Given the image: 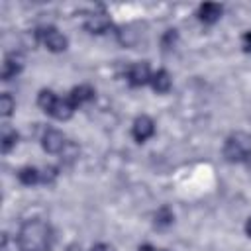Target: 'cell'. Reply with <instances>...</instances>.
Here are the masks:
<instances>
[{
	"label": "cell",
	"instance_id": "1",
	"mask_svg": "<svg viewBox=\"0 0 251 251\" xmlns=\"http://www.w3.org/2000/svg\"><path fill=\"white\" fill-rule=\"evenodd\" d=\"M53 227L49 222L41 218L25 220L16 235V243L20 251H49L53 247Z\"/></svg>",
	"mask_w": 251,
	"mask_h": 251
},
{
	"label": "cell",
	"instance_id": "2",
	"mask_svg": "<svg viewBox=\"0 0 251 251\" xmlns=\"http://www.w3.org/2000/svg\"><path fill=\"white\" fill-rule=\"evenodd\" d=\"M37 106L45 112V114H49L51 118H55V120H61V122H65V120H69L73 114H75V110H76V106L71 102V98L69 96H57L53 90H49V88H43V90H39V94H37Z\"/></svg>",
	"mask_w": 251,
	"mask_h": 251
},
{
	"label": "cell",
	"instance_id": "3",
	"mask_svg": "<svg viewBox=\"0 0 251 251\" xmlns=\"http://www.w3.org/2000/svg\"><path fill=\"white\" fill-rule=\"evenodd\" d=\"M224 159L227 163H249L251 161V135L245 131L229 133L224 141Z\"/></svg>",
	"mask_w": 251,
	"mask_h": 251
},
{
	"label": "cell",
	"instance_id": "4",
	"mask_svg": "<svg viewBox=\"0 0 251 251\" xmlns=\"http://www.w3.org/2000/svg\"><path fill=\"white\" fill-rule=\"evenodd\" d=\"M37 39L53 53H61L69 47V39L53 25H45V27H39L37 29Z\"/></svg>",
	"mask_w": 251,
	"mask_h": 251
},
{
	"label": "cell",
	"instance_id": "5",
	"mask_svg": "<svg viewBox=\"0 0 251 251\" xmlns=\"http://www.w3.org/2000/svg\"><path fill=\"white\" fill-rule=\"evenodd\" d=\"M151 76H153V73H151V67H149L147 61L131 63L127 67V73H126V78H127L129 86H135V88L149 84L151 82Z\"/></svg>",
	"mask_w": 251,
	"mask_h": 251
},
{
	"label": "cell",
	"instance_id": "6",
	"mask_svg": "<svg viewBox=\"0 0 251 251\" xmlns=\"http://www.w3.org/2000/svg\"><path fill=\"white\" fill-rule=\"evenodd\" d=\"M67 139L63 135V131L55 129V127H47L41 135V147L43 151L51 153V155H57V153H63V149L67 147Z\"/></svg>",
	"mask_w": 251,
	"mask_h": 251
},
{
	"label": "cell",
	"instance_id": "7",
	"mask_svg": "<svg viewBox=\"0 0 251 251\" xmlns=\"http://www.w3.org/2000/svg\"><path fill=\"white\" fill-rule=\"evenodd\" d=\"M131 135H133V139L137 143H143L149 137H153L155 135V122H153V118H149L145 114L137 116L133 120V126H131Z\"/></svg>",
	"mask_w": 251,
	"mask_h": 251
},
{
	"label": "cell",
	"instance_id": "8",
	"mask_svg": "<svg viewBox=\"0 0 251 251\" xmlns=\"http://www.w3.org/2000/svg\"><path fill=\"white\" fill-rule=\"evenodd\" d=\"M24 55L20 51H10L6 57H4V63H2V80H12L16 78L22 69H24Z\"/></svg>",
	"mask_w": 251,
	"mask_h": 251
},
{
	"label": "cell",
	"instance_id": "9",
	"mask_svg": "<svg viewBox=\"0 0 251 251\" xmlns=\"http://www.w3.org/2000/svg\"><path fill=\"white\" fill-rule=\"evenodd\" d=\"M222 12H224V8L220 4H216V2H204L198 8V20L202 24L212 25V24H216L222 18Z\"/></svg>",
	"mask_w": 251,
	"mask_h": 251
},
{
	"label": "cell",
	"instance_id": "10",
	"mask_svg": "<svg viewBox=\"0 0 251 251\" xmlns=\"http://www.w3.org/2000/svg\"><path fill=\"white\" fill-rule=\"evenodd\" d=\"M110 25L112 24H110V18L106 14H92V16H88L84 20V29L88 33H96V35L106 33L110 29Z\"/></svg>",
	"mask_w": 251,
	"mask_h": 251
},
{
	"label": "cell",
	"instance_id": "11",
	"mask_svg": "<svg viewBox=\"0 0 251 251\" xmlns=\"http://www.w3.org/2000/svg\"><path fill=\"white\" fill-rule=\"evenodd\" d=\"M94 96H96V90H94L90 84H78V86H75V88L69 92V98H71V102H73L76 108L82 106V104L92 102Z\"/></svg>",
	"mask_w": 251,
	"mask_h": 251
},
{
	"label": "cell",
	"instance_id": "12",
	"mask_svg": "<svg viewBox=\"0 0 251 251\" xmlns=\"http://www.w3.org/2000/svg\"><path fill=\"white\" fill-rule=\"evenodd\" d=\"M151 88L155 90V92H159V94H165V92H169L171 90V86H173V78H171V75H169V71L167 69H159V71H155L153 73V76H151Z\"/></svg>",
	"mask_w": 251,
	"mask_h": 251
},
{
	"label": "cell",
	"instance_id": "13",
	"mask_svg": "<svg viewBox=\"0 0 251 251\" xmlns=\"http://www.w3.org/2000/svg\"><path fill=\"white\" fill-rule=\"evenodd\" d=\"M18 180L22 184H25V186H35L37 182L43 180V176H41V171L37 167H29L27 165V167H22L18 171Z\"/></svg>",
	"mask_w": 251,
	"mask_h": 251
},
{
	"label": "cell",
	"instance_id": "14",
	"mask_svg": "<svg viewBox=\"0 0 251 251\" xmlns=\"http://www.w3.org/2000/svg\"><path fill=\"white\" fill-rule=\"evenodd\" d=\"M16 143H18V131L12 129V127H8V126H4V129H2V141H0L2 153H10L12 147H16Z\"/></svg>",
	"mask_w": 251,
	"mask_h": 251
},
{
	"label": "cell",
	"instance_id": "15",
	"mask_svg": "<svg viewBox=\"0 0 251 251\" xmlns=\"http://www.w3.org/2000/svg\"><path fill=\"white\" fill-rule=\"evenodd\" d=\"M155 226L157 227H169L173 222H175V214L169 206H161L157 212H155Z\"/></svg>",
	"mask_w": 251,
	"mask_h": 251
},
{
	"label": "cell",
	"instance_id": "16",
	"mask_svg": "<svg viewBox=\"0 0 251 251\" xmlns=\"http://www.w3.org/2000/svg\"><path fill=\"white\" fill-rule=\"evenodd\" d=\"M14 110H16V100H14V96H12L10 92H4V94L0 96V114H2L4 118H10Z\"/></svg>",
	"mask_w": 251,
	"mask_h": 251
},
{
	"label": "cell",
	"instance_id": "17",
	"mask_svg": "<svg viewBox=\"0 0 251 251\" xmlns=\"http://www.w3.org/2000/svg\"><path fill=\"white\" fill-rule=\"evenodd\" d=\"M57 175H59V173H57V169H55V167H45V169L41 171V176H43V180H41V182L51 184V182L57 178Z\"/></svg>",
	"mask_w": 251,
	"mask_h": 251
},
{
	"label": "cell",
	"instance_id": "18",
	"mask_svg": "<svg viewBox=\"0 0 251 251\" xmlns=\"http://www.w3.org/2000/svg\"><path fill=\"white\" fill-rule=\"evenodd\" d=\"M176 37H178V33H176V29H167V33L163 35V47H173L175 45V41H176Z\"/></svg>",
	"mask_w": 251,
	"mask_h": 251
},
{
	"label": "cell",
	"instance_id": "19",
	"mask_svg": "<svg viewBox=\"0 0 251 251\" xmlns=\"http://www.w3.org/2000/svg\"><path fill=\"white\" fill-rule=\"evenodd\" d=\"M241 47L245 53H251V31H245L241 35Z\"/></svg>",
	"mask_w": 251,
	"mask_h": 251
},
{
	"label": "cell",
	"instance_id": "20",
	"mask_svg": "<svg viewBox=\"0 0 251 251\" xmlns=\"http://www.w3.org/2000/svg\"><path fill=\"white\" fill-rule=\"evenodd\" d=\"M90 251H116V249L112 245H108V243H96V245L90 247Z\"/></svg>",
	"mask_w": 251,
	"mask_h": 251
},
{
	"label": "cell",
	"instance_id": "21",
	"mask_svg": "<svg viewBox=\"0 0 251 251\" xmlns=\"http://www.w3.org/2000/svg\"><path fill=\"white\" fill-rule=\"evenodd\" d=\"M137 251H159V249H155L153 245H149V243H145V245H139V249Z\"/></svg>",
	"mask_w": 251,
	"mask_h": 251
},
{
	"label": "cell",
	"instance_id": "22",
	"mask_svg": "<svg viewBox=\"0 0 251 251\" xmlns=\"http://www.w3.org/2000/svg\"><path fill=\"white\" fill-rule=\"evenodd\" d=\"M245 233H247V235L251 237V218H249V220L245 222Z\"/></svg>",
	"mask_w": 251,
	"mask_h": 251
},
{
	"label": "cell",
	"instance_id": "23",
	"mask_svg": "<svg viewBox=\"0 0 251 251\" xmlns=\"http://www.w3.org/2000/svg\"><path fill=\"white\" fill-rule=\"evenodd\" d=\"M159 251H165V249H159Z\"/></svg>",
	"mask_w": 251,
	"mask_h": 251
}]
</instances>
